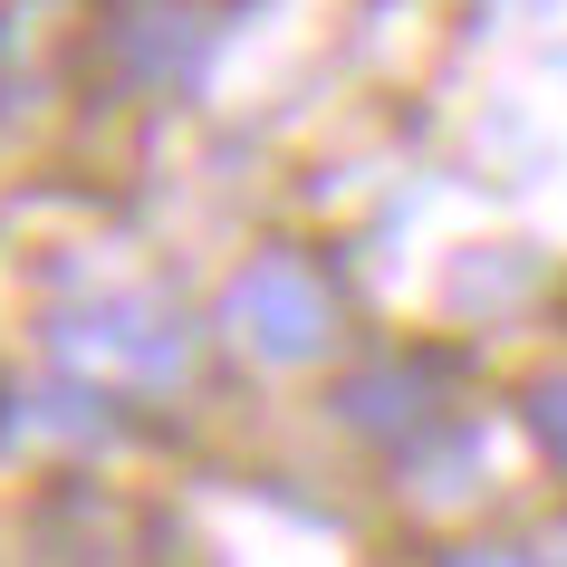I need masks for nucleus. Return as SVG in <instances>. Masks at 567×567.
<instances>
[{
    "mask_svg": "<svg viewBox=\"0 0 567 567\" xmlns=\"http://www.w3.org/2000/svg\"><path fill=\"white\" fill-rule=\"evenodd\" d=\"M240 328L260 337V347H279V357H299L308 337H318V299H308V279L299 269H279L269 260L250 289H240Z\"/></svg>",
    "mask_w": 567,
    "mask_h": 567,
    "instance_id": "nucleus-1",
    "label": "nucleus"
}]
</instances>
